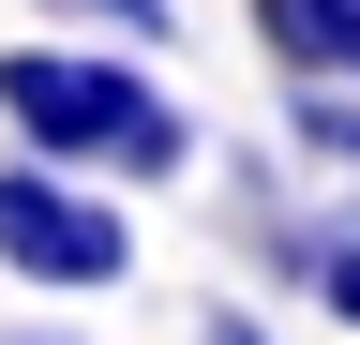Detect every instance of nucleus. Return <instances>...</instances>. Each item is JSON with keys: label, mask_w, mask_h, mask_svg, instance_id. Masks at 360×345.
Returning <instances> with one entry per match:
<instances>
[{"label": "nucleus", "mask_w": 360, "mask_h": 345, "mask_svg": "<svg viewBox=\"0 0 360 345\" xmlns=\"http://www.w3.org/2000/svg\"><path fill=\"white\" fill-rule=\"evenodd\" d=\"M0 120L30 165H75V181H180L195 165V120L105 46H0Z\"/></svg>", "instance_id": "obj_1"}, {"label": "nucleus", "mask_w": 360, "mask_h": 345, "mask_svg": "<svg viewBox=\"0 0 360 345\" xmlns=\"http://www.w3.org/2000/svg\"><path fill=\"white\" fill-rule=\"evenodd\" d=\"M330 91H360V15H345V75H330Z\"/></svg>", "instance_id": "obj_7"}, {"label": "nucleus", "mask_w": 360, "mask_h": 345, "mask_svg": "<svg viewBox=\"0 0 360 345\" xmlns=\"http://www.w3.org/2000/svg\"><path fill=\"white\" fill-rule=\"evenodd\" d=\"M0 345H75V330H0Z\"/></svg>", "instance_id": "obj_8"}, {"label": "nucleus", "mask_w": 360, "mask_h": 345, "mask_svg": "<svg viewBox=\"0 0 360 345\" xmlns=\"http://www.w3.org/2000/svg\"><path fill=\"white\" fill-rule=\"evenodd\" d=\"M0 271L45 285V300H105L135 271V226H120V195H90L75 165H0Z\"/></svg>", "instance_id": "obj_2"}, {"label": "nucleus", "mask_w": 360, "mask_h": 345, "mask_svg": "<svg viewBox=\"0 0 360 345\" xmlns=\"http://www.w3.org/2000/svg\"><path fill=\"white\" fill-rule=\"evenodd\" d=\"M315 300H330V315L360 330V226H345V240H315Z\"/></svg>", "instance_id": "obj_4"}, {"label": "nucleus", "mask_w": 360, "mask_h": 345, "mask_svg": "<svg viewBox=\"0 0 360 345\" xmlns=\"http://www.w3.org/2000/svg\"><path fill=\"white\" fill-rule=\"evenodd\" d=\"M30 15H75V30H105V46H165L180 0H30Z\"/></svg>", "instance_id": "obj_3"}, {"label": "nucleus", "mask_w": 360, "mask_h": 345, "mask_svg": "<svg viewBox=\"0 0 360 345\" xmlns=\"http://www.w3.org/2000/svg\"><path fill=\"white\" fill-rule=\"evenodd\" d=\"M300 136H315V150H345V165H360V91H300Z\"/></svg>", "instance_id": "obj_5"}, {"label": "nucleus", "mask_w": 360, "mask_h": 345, "mask_svg": "<svg viewBox=\"0 0 360 345\" xmlns=\"http://www.w3.org/2000/svg\"><path fill=\"white\" fill-rule=\"evenodd\" d=\"M195 345H270V330L255 315H195Z\"/></svg>", "instance_id": "obj_6"}]
</instances>
